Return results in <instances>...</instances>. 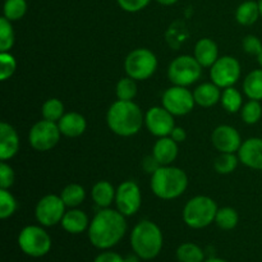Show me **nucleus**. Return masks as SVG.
Listing matches in <instances>:
<instances>
[{"mask_svg": "<svg viewBox=\"0 0 262 262\" xmlns=\"http://www.w3.org/2000/svg\"><path fill=\"white\" fill-rule=\"evenodd\" d=\"M87 230L92 246L105 251L123 239L127 233V222L122 212L106 207L96 212Z\"/></svg>", "mask_w": 262, "mask_h": 262, "instance_id": "nucleus-1", "label": "nucleus"}, {"mask_svg": "<svg viewBox=\"0 0 262 262\" xmlns=\"http://www.w3.org/2000/svg\"><path fill=\"white\" fill-rule=\"evenodd\" d=\"M106 123L113 133L120 137L137 135L145 123V117L136 102L117 100L106 113Z\"/></svg>", "mask_w": 262, "mask_h": 262, "instance_id": "nucleus-2", "label": "nucleus"}, {"mask_svg": "<svg viewBox=\"0 0 262 262\" xmlns=\"http://www.w3.org/2000/svg\"><path fill=\"white\" fill-rule=\"evenodd\" d=\"M151 191L161 200H176L186 192L188 187V177L181 168L171 165H161L151 174Z\"/></svg>", "mask_w": 262, "mask_h": 262, "instance_id": "nucleus-3", "label": "nucleus"}, {"mask_svg": "<svg viewBox=\"0 0 262 262\" xmlns=\"http://www.w3.org/2000/svg\"><path fill=\"white\" fill-rule=\"evenodd\" d=\"M161 229L151 220H141L130 233V246L141 260L150 261L158 257L163 248Z\"/></svg>", "mask_w": 262, "mask_h": 262, "instance_id": "nucleus-4", "label": "nucleus"}, {"mask_svg": "<svg viewBox=\"0 0 262 262\" xmlns=\"http://www.w3.org/2000/svg\"><path fill=\"white\" fill-rule=\"evenodd\" d=\"M216 202L209 196H196L189 200L183 209V220L192 229H204L215 222Z\"/></svg>", "mask_w": 262, "mask_h": 262, "instance_id": "nucleus-5", "label": "nucleus"}, {"mask_svg": "<svg viewBox=\"0 0 262 262\" xmlns=\"http://www.w3.org/2000/svg\"><path fill=\"white\" fill-rule=\"evenodd\" d=\"M124 69L127 76L130 78L136 81H145L150 78L158 69V58L148 49H135L125 58Z\"/></svg>", "mask_w": 262, "mask_h": 262, "instance_id": "nucleus-6", "label": "nucleus"}, {"mask_svg": "<svg viewBox=\"0 0 262 262\" xmlns=\"http://www.w3.org/2000/svg\"><path fill=\"white\" fill-rule=\"evenodd\" d=\"M18 246L25 255L31 257H42L51 250V238L43 228L28 225L18 235Z\"/></svg>", "mask_w": 262, "mask_h": 262, "instance_id": "nucleus-7", "label": "nucleus"}, {"mask_svg": "<svg viewBox=\"0 0 262 262\" xmlns=\"http://www.w3.org/2000/svg\"><path fill=\"white\" fill-rule=\"evenodd\" d=\"M202 76V66L192 55H181L168 68V78L174 86L188 87Z\"/></svg>", "mask_w": 262, "mask_h": 262, "instance_id": "nucleus-8", "label": "nucleus"}, {"mask_svg": "<svg viewBox=\"0 0 262 262\" xmlns=\"http://www.w3.org/2000/svg\"><path fill=\"white\" fill-rule=\"evenodd\" d=\"M60 136L58 123L42 119L32 125L28 133V141L33 150L49 151L58 145Z\"/></svg>", "mask_w": 262, "mask_h": 262, "instance_id": "nucleus-9", "label": "nucleus"}, {"mask_svg": "<svg viewBox=\"0 0 262 262\" xmlns=\"http://www.w3.org/2000/svg\"><path fill=\"white\" fill-rule=\"evenodd\" d=\"M161 104L174 117H182L189 114L193 110L196 101H194L193 92L189 91L187 87L173 84L163 94Z\"/></svg>", "mask_w": 262, "mask_h": 262, "instance_id": "nucleus-10", "label": "nucleus"}, {"mask_svg": "<svg viewBox=\"0 0 262 262\" xmlns=\"http://www.w3.org/2000/svg\"><path fill=\"white\" fill-rule=\"evenodd\" d=\"M210 78L220 89L234 86L241 78L239 61L234 56H222L210 68Z\"/></svg>", "mask_w": 262, "mask_h": 262, "instance_id": "nucleus-11", "label": "nucleus"}, {"mask_svg": "<svg viewBox=\"0 0 262 262\" xmlns=\"http://www.w3.org/2000/svg\"><path fill=\"white\" fill-rule=\"evenodd\" d=\"M66 204L60 196L46 194L36 205V220L42 227H54V225L61 223L64 214H66Z\"/></svg>", "mask_w": 262, "mask_h": 262, "instance_id": "nucleus-12", "label": "nucleus"}, {"mask_svg": "<svg viewBox=\"0 0 262 262\" xmlns=\"http://www.w3.org/2000/svg\"><path fill=\"white\" fill-rule=\"evenodd\" d=\"M117 210L124 216H132L137 214L142 205V194L140 186L133 181H125L119 184L115 194Z\"/></svg>", "mask_w": 262, "mask_h": 262, "instance_id": "nucleus-13", "label": "nucleus"}, {"mask_svg": "<svg viewBox=\"0 0 262 262\" xmlns=\"http://www.w3.org/2000/svg\"><path fill=\"white\" fill-rule=\"evenodd\" d=\"M146 128L155 137L170 136L171 130L176 128L174 115L164 106H152L145 114Z\"/></svg>", "mask_w": 262, "mask_h": 262, "instance_id": "nucleus-14", "label": "nucleus"}, {"mask_svg": "<svg viewBox=\"0 0 262 262\" xmlns=\"http://www.w3.org/2000/svg\"><path fill=\"white\" fill-rule=\"evenodd\" d=\"M211 142L219 152L235 154L242 146V137L239 132L232 125L223 124L214 129L211 135Z\"/></svg>", "mask_w": 262, "mask_h": 262, "instance_id": "nucleus-15", "label": "nucleus"}, {"mask_svg": "<svg viewBox=\"0 0 262 262\" xmlns=\"http://www.w3.org/2000/svg\"><path fill=\"white\" fill-rule=\"evenodd\" d=\"M238 159L247 168L262 170V138L246 140L238 151Z\"/></svg>", "mask_w": 262, "mask_h": 262, "instance_id": "nucleus-16", "label": "nucleus"}, {"mask_svg": "<svg viewBox=\"0 0 262 262\" xmlns=\"http://www.w3.org/2000/svg\"><path fill=\"white\" fill-rule=\"evenodd\" d=\"M19 151V137L14 127L7 122L0 123V159L7 161Z\"/></svg>", "mask_w": 262, "mask_h": 262, "instance_id": "nucleus-17", "label": "nucleus"}, {"mask_svg": "<svg viewBox=\"0 0 262 262\" xmlns=\"http://www.w3.org/2000/svg\"><path fill=\"white\" fill-rule=\"evenodd\" d=\"M152 156L160 165H171L178 156V142L170 136L160 137L154 145Z\"/></svg>", "mask_w": 262, "mask_h": 262, "instance_id": "nucleus-18", "label": "nucleus"}, {"mask_svg": "<svg viewBox=\"0 0 262 262\" xmlns=\"http://www.w3.org/2000/svg\"><path fill=\"white\" fill-rule=\"evenodd\" d=\"M58 127L63 136L76 138L83 135L87 128V122L86 118L82 114L77 112H71L61 117V119L58 122Z\"/></svg>", "mask_w": 262, "mask_h": 262, "instance_id": "nucleus-19", "label": "nucleus"}, {"mask_svg": "<svg viewBox=\"0 0 262 262\" xmlns=\"http://www.w3.org/2000/svg\"><path fill=\"white\" fill-rule=\"evenodd\" d=\"M194 58L197 59L202 68H211L219 59V49L216 42L209 37L199 40L194 45Z\"/></svg>", "mask_w": 262, "mask_h": 262, "instance_id": "nucleus-20", "label": "nucleus"}, {"mask_svg": "<svg viewBox=\"0 0 262 262\" xmlns=\"http://www.w3.org/2000/svg\"><path fill=\"white\" fill-rule=\"evenodd\" d=\"M90 223L91 222L89 220L86 212L74 207V209L66 211L63 220H61V227L71 234H79L89 229Z\"/></svg>", "mask_w": 262, "mask_h": 262, "instance_id": "nucleus-21", "label": "nucleus"}, {"mask_svg": "<svg viewBox=\"0 0 262 262\" xmlns=\"http://www.w3.org/2000/svg\"><path fill=\"white\" fill-rule=\"evenodd\" d=\"M193 96L197 105L202 107H211L220 102L222 91H220V87L216 86L214 82H205L194 89Z\"/></svg>", "mask_w": 262, "mask_h": 262, "instance_id": "nucleus-22", "label": "nucleus"}, {"mask_svg": "<svg viewBox=\"0 0 262 262\" xmlns=\"http://www.w3.org/2000/svg\"><path fill=\"white\" fill-rule=\"evenodd\" d=\"M115 194L117 189L107 181H100L92 187V200L101 209H106L113 204V201H115Z\"/></svg>", "mask_w": 262, "mask_h": 262, "instance_id": "nucleus-23", "label": "nucleus"}, {"mask_svg": "<svg viewBox=\"0 0 262 262\" xmlns=\"http://www.w3.org/2000/svg\"><path fill=\"white\" fill-rule=\"evenodd\" d=\"M260 17L261 14L258 2H253V0L243 2L235 10V20L242 26L255 25Z\"/></svg>", "mask_w": 262, "mask_h": 262, "instance_id": "nucleus-24", "label": "nucleus"}, {"mask_svg": "<svg viewBox=\"0 0 262 262\" xmlns=\"http://www.w3.org/2000/svg\"><path fill=\"white\" fill-rule=\"evenodd\" d=\"M243 91L250 100H262V68L250 72L243 81Z\"/></svg>", "mask_w": 262, "mask_h": 262, "instance_id": "nucleus-25", "label": "nucleus"}, {"mask_svg": "<svg viewBox=\"0 0 262 262\" xmlns=\"http://www.w3.org/2000/svg\"><path fill=\"white\" fill-rule=\"evenodd\" d=\"M60 197L67 207L74 209V207H78L84 201V199H86V191H84V188L81 184L71 183L61 191Z\"/></svg>", "mask_w": 262, "mask_h": 262, "instance_id": "nucleus-26", "label": "nucleus"}, {"mask_svg": "<svg viewBox=\"0 0 262 262\" xmlns=\"http://www.w3.org/2000/svg\"><path fill=\"white\" fill-rule=\"evenodd\" d=\"M223 107L227 110L228 113H237L241 112L243 104V97L242 94L238 91L235 87H227V89H223L222 92V99H220Z\"/></svg>", "mask_w": 262, "mask_h": 262, "instance_id": "nucleus-27", "label": "nucleus"}, {"mask_svg": "<svg viewBox=\"0 0 262 262\" xmlns=\"http://www.w3.org/2000/svg\"><path fill=\"white\" fill-rule=\"evenodd\" d=\"M177 258L179 262H204L205 252L194 243H183L177 248Z\"/></svg>", "mask_w": 262, "mask_h": 262, "instance_id": "nucleus-28", "label": "nucleus"}, {"mask_svg": "<svg viewBox=\"0 0 262 262\" xmlns=\"http://www.w3.org/2000/svg\"><path fill=\"white\" fill-rule=\"evenodd\" d=\"M239 222V216H238L237 210L233 207H222L217 210L216 217H215V223L217 227L223 230H232L234 229Z\"/></svg>", "mask_w": 262, "mask_h": 262, "instance_id": "nucleus-29", "label": "nucleus"}, {"mask_svg": "<svg viewBox=\"0 0 262 262\" xmlns=\"http://www.w3.org/2000/svg\"><path fill=\"white\" fill-rule=\"evenodd\" d=\"M41 114H42L43 119L58 123L61 119V117L66 114L63 102L55 97L46 100L42 105V109H41Z\"/></svg>", "mask_w": 262, "mask_h": 262, "instance_id": "nucleus-30", "label": "nucleus"}, {"mask_svg": "<svg viewBox=\"0 0 262 262\" xmlns=\"http://www.w3.org/2000/svg\"><path fill=\"white\" fill-rule=\"evenodd\" d=\"M14 30L12 22L3 15L0 18V53H7L14 45Z\"/></svg>", "mask_w": 262, "mask_h": 262, "instance_id": "nucleus-31", "label": "nucleus"}, {"mask_svg": "<svg viewBox=\"0 0 262 262\" xmlns=\"http://www.w3.org/2000/svg\"><path fill=\"white\" fill-rule=\"evenodd\" d=\"M115 94H117L118 100L133 101V99L137 95V83H136V79L130 78L128 76L120 78L119 82L117 83Z\"/></svg>", "mask_w": 262, "mask_h": 262, "instance_id": "nucleus-32", "label": "nucleus"}, {"mask_svg": "<svg viewBox=\"0 0 262 262\" xmlns=\"http://www.w3.org/2000/svg\"><path fill=\"white\" fill-rule=\"evenodd\" d=\"M3 13H4V17L10 22L19 20L27 13V2L26 0H5Z\"/></svg>", "mask_w": 262, "mask_h": 262, "instance_id": "nucleus-33", "label": "nucleus"}, {"mask_svg": "<svg viewBox=\"0 0 262 262\" xmlns=\"http://www.w3.org/2000/svg\"><path fill=\"white\" fill-rule=\"evenodd\" d=\"M241 117L246 124H256L262 118V106L257 100H250L241 109Z\"/></svg>", "mask_w": 262, "mask_h": 262, "instance_id": "nucleus-34", "label": "nucleus"}, {"mask_svg": "<svg viewBox=\"0 0 262 262\" xmlns=\"http://www.w3.org/2000/svg\"><path fill=\"white\" fill-rule=\"evenodd\" d=\"M238 161L239 159L235 156V154L220 152V155L215 159L214 168L219 174H230L238 166Z\"/></svg>", "mask_w": 262, "mask_h": 262, "instance_id": "nucleus-35", "label": "nucleus"}, {"mask_svg": "<svg viewBox=\"0 0 262 262\" xmlns=\"http://www.w3.org/2000/svg\"><path fill=\"white\" fill-rule=\"evenodd\" d=\"M18 209L17 200L8 189L0 188V217L8 219L12 216Z\"/></svg>", "mask_w": 262, "mask_h": 262, "instance_id": "nucleus-36", "label": "nucleus"}, {"mask_svg": "<svg viewBox=\"0 0 262 262\" xmlns=\"http://www.w3.org/2000/svg\"><path fill=\"white\" fill-rule=\"evenodd\" d=\"M17 69V60L14 56L7 51V53H0V79L7 81L14 74Z\"/></svg>", "mask_w": 262, "mask_h": 262, "instance_id": "nucleus-37", "label": "nucleus"}, {"mask_svg": "<svg viewBox=\"0 0 262 262\" xmlns=\"http://www.w3.org/2000/svg\"><path fill=\"white\" fill-rule=\"evenodd\" d=\"M14 170L5 161L0 163V188L9 189L14 184Z\"/></svg>", "mask_w": 262, "mask_h": 262, "instance_id": "nucleus-38", "label": "nucleus"}, {"mask_svg": "<svg viewBox=\"0 0 262 262\" xmlns=\"http://www.w3.org/2000/svg\"><path fill=\"white\" fill-rule=\"evenodd\" d=\"M242 46H243V50H245L247 54H250V55L257 56L262 51L261 40L255 35L246 36L242 41Z\"/></svg>", "mask_w": 262, "mask_h": 262, "instance_id": "nucleus-39", "label": "nucleus"}, {"mask_svg": "<svg viewBox=\"0 0 262 262\" xmlns=\"http://www.w3.org/2000/svg\"><path fill=\"white\" fill-rule=\"evenodd\" d=\"M119 7L128 13H137L145 9L151 0H117Z\"/></svg>", "mask_w": 262, "mask_h": 262, "instance_id": "nucleus-40", "label": "nucleus"}, {"mask_svg": "<svg viewBox=\"0 0 262 262\" xmlns=\"http://www.w3.org/2000/svg\"><path fill=\"white\" fill-rule=\"evenodd\" d=\"M94 262H125V261L119 253L105 250L104 252L100 253V255L95 258Z\"/></svg>", "mask_w": 262, "mask_h": 262, "instance_id": "nucleus-41", "label": "nucleus"}, {"mask_svg": "<svg viewBox=\"0 0 262 262\" xmlns=\"http://www.w3.org/2000/svg\"><path fill=\"white\" fill-rule=\"evenodd\" d=\"M159 166L161 165L156 161V159L154 158V156H148V158H146L145 160H143V168H145L146 171H148V173L152 174Z\"/></svg>", "mask_w": 262, "mask_h": 262, "instance_id": "nucleus-42", "label": "nucleus"}, {"mask_svg": "<svg viewBox=\"0 0 262 262\" xmlns=\"http://www.w3.org/2000/svg\"><path fill=\"white\" fill-rule=\"evenodd\" d=\"M170 137L173 138L176 142L181 143V142H184V141H186L187 133H186V130H184L182 127H176L173 130H171Z\"/></svg>", "mask_w": 262, "mask_h": 262, "instance_id": "nucleus-43", "label": "nucleus"}, {"mask_svg": "<svg viewBox=\"0 0 262 262\" xmlns=\"http://www.w3.org/2000/svg\"><path fill=\"white\" fill-rule=\"evenodd\" d=\"M141 257L138 255H136V253H133V255H128L127 257H124V261L125 262H140Z\"/></svg>", "mask_w": 262, "mask_h": 262, "instance_id": "nucleus-44", "label": "nucleus"}, {"mask_svg": "<svg viewBox=\"0 0 262 262\" xmlns=\"http://www.w3.org/2000/svg\"><path fill=\"white\" fill-rule=\"evenodd\" d=\"M156 2H158L159 4L166 5V7H169V5H174L176 3H178V0H156Z\"/></svg>", "mask_w": 262, "mask_h": 262, "instance_id": "nucleus-45", "label": "nucleus"}, {"mask_svg": "<svg viewBox=\"0 0 262 262\" xmlns=\"http://www.w3.org/2000/svg\"><path fill=\"white\" fill-rule=\"evenodd\" d=\"M204 262H228V261L223 260V258H217V257H210V258H207V260H205Z\"/></svg>", "mask_w": 262, "mask_h": 262, "instance_id": "nucleus-46", "label": "nucleus"}, {"mask_svg": "<svg viewBox=\"0 0 262 262\" xmlns=\"http://www.w3.org/2000/svg\"><path fill=\"white\" fill-rule=\"evenodd\" d=\"M257 61H258V64H260V67L262 68V51L257 55Z\"/></svg>", "mask_w": 262, "mask_h": 262, "instance_id": "nucleus-47", "label": "nucleus"}, {"mask_svg": "<svg viewBox=\"0 0 262 262\" xmlns=\"http://www.w3.org/2000/svg\"><path fill=\"white\" fill-rule=\"evenodd\" d=\"M258 7H260V14L262 17V0H258Z\"/></svg>", "mask_w": 262, "mask_h": 262, "instance_id": "nucleus-48", "label": "nucleus"}]
</instances>
